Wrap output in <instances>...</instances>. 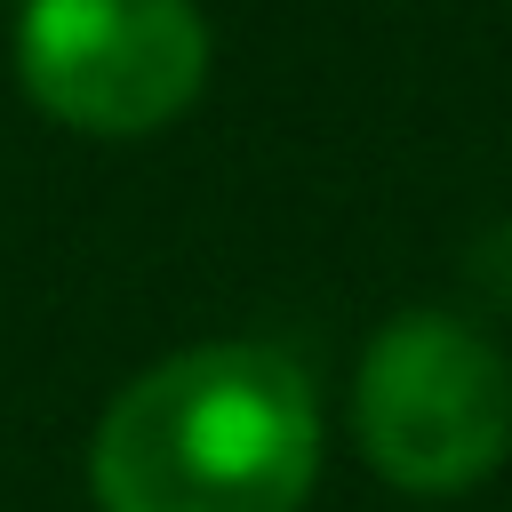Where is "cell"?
Masks as SVG:
<instances>
[{
    "mask_svg": "<svg viewBox=\"0 0 512 512\" xmlns=\"http://www.w3.org/2000/svg\"><path fill=\"white\" fill-rule=\"evenodd\" d=\"M352 440L392 496L448 504L512 456V360L504 344L440 304L392 312L352 360Z\"/></svg>",
    "mask_w": 512,
    "mask_h": 512,
    "instance_id": "obj_2",
    "label": "cell"
},
{
    "mask_svg": "<svg viewBox=\"0 0 512 512\" xmlns=\"http://www.w3.org/2000/svg\"><path fill=\"white\" fill-rule=\"evenodd\" d=\"M8 64L40 120L128 144L200 104L216 32L200 0H16Z\"/></svg>",
    "mask_w": 512,
    "mask_h": 512,
    "instance_id": "obj_3",
    "label": "cell"
},
{
    "mask_svg": "<svg viewBox=\"0 0 512 512\" xmlns=\"http://www.w3.org/2000/svg\"><path fill=\"white\" fill-rule=\"evenodd\" d=\"M328 416L288 344L200 336L136 368L88 432L96 512H304Z\"/></svg>",
    "mask_w": 512,
    "mask_h": 512,
    "instance_id": "obj_1",
    "label": "cell"
}]
</instances>
